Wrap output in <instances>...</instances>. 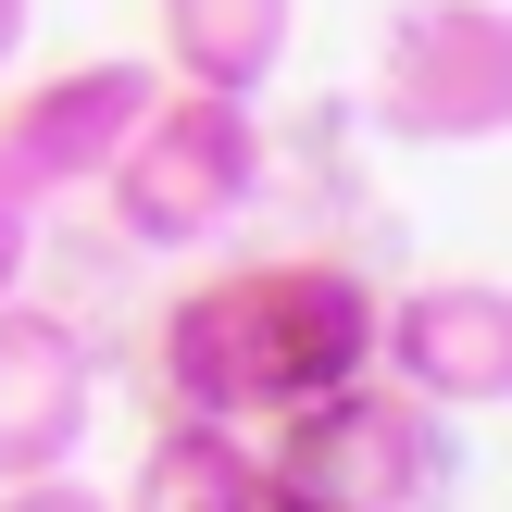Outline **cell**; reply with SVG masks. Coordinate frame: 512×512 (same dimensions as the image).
Wrapping results in <instances>:
<instances>
[{
  "instance_id": "52a82bcc",
  "label": "cell",
  "mask_w": 512,
  "mask_h": 512,
  "mask_svg": "<svg viewBox=\"0 0 512 512\" xmlns=\"http://www.w3.org/2000/svg\"><path fill=\"white\" fill-rule=\"evenodd\" d=\"M100 425V363L88 338H75L50 300H0V488H25V475H63L75 450H88Z\"/></svg>"
},
{
  "instance_id": "277c9868",
  "label": "cell",
  "mask_w": 512,
  "mask_h": 512,
  "mask_svg": "<svg viewBox=\"0 0 512 512\" xmlns=\"http://www.w3.org/2000/svg\"><path fill=\"white\" fill-rule=\"evenodd\" d=\"M375 125L413 150L512 138V0H400L375 38Z\"/></svg>"
},
{
  "instance_id": "7c38bea8",
  "label": "cell",
  "mask_w": 512,
  "mask_h": 512,
  "mask_svg": "<svg viewBox=\"0 0 512 512\" xmlns=\"http://www.w3.org/2000/svg\"><path fill=\"white\" fill-rule=\"evenodd\" d=\"M25 25H38V0H0V75L25 63Z\"/></svg>"
},
{
  "instance_id": "ba28073f",
  "label": "cell",
  "mask_w": 512,
  "mask_h": 512,
  "mask_svg": "<svg viewBox=\"0 0 512 512\" xmlns=\"http://www.w3.org/2000/svg\"><path fill=\"white\" fill-rule=\"evenodd\" d=\"M150 25H163L175 88H225V100H263L300 50V0H150Z\"/></svg>"
},
{
  "instance_id": "30bf717a",
  "label": "cell",
  "mask_w": 512,
  "mask_h": 512,
  "mask_svg": "<svg viewBox=\"0 0 512 512\" xmlns=\"http://www.w3.org/2000/svg\"><path fill=\"white\" fill-rule=\"evenodd\" d=\"M38 213H50V200L25 188V175H13V150H0V300L38 275Z\"/></svg>"
},
{
  "instance_id": "3957f363",
  "label": "cell",
  "mask_w": 512,
  "mask_h": 512,
  "mask_svg": "<svg viewBox=\"0 0 512 512\" xmlns=\"http://www.w3.org/2000/svg\"><path fill=\"white\" fill-rule=\"evenodd\" d=\"M125 250H213L225 225L263 200V100H225V88H175L138 113V138L113 150L100 175Z\"/></svg>"
},
{
  "instance_id": "8fae6325",
  "label": "cell",
  "mask_w": 512,
  "mask_h": 512,
  "mask_svg": "<svg viewBox=\"0 0 512 512\" xmlns=\"http://www.w3.org/2000/svg\"><path fill=\"white\" fill-rule=\"evenodd\" d=\"M0 512H113V488H88V475H25V488H0Z\"/></svg>"
},
{
  "instance_id": "6da1fadb",
  "label": "cell",
  "mask_w": 512,
  "mask_h": 512,
  "mask_svg": "<svg viewBox=\"0 0 512 512\" xmlns=\"http://www.w3.org/2000/svg\"><path fill=\"white\" fill-rule=\"evenodd\" d=\"M375 325H388V288L363 263H338V250H263V263H225V275L163 300V325H150V400L263 438L275 413L375 375Z\"/></svg>"
},
{
  "instance_id": "9c48e42d",
  "label": "cell",
  "mask_w": 512,
  "mask_h": 512,
  "mask_svg": "<svg viewBox=\"0 0 512 512\" xmlns=\"http://www.w3.org/2000/svg\"><path fill=\"white\" fill-rule=\"evenodd\" d=\"M113 512H263V438L213 413H163L138 475L113 488Z\"/></svg>"
},
{
  "instance_id": "7a4b0ae2",
  "label": "cell",
  "mask_w": 512,
  "mask_h": 512,
  "mask_svg": "<svg viewBox=\"0 0 512 512\" xmlns=\"http://www.w3.org/2000/svg\"><path fill=\"white\" fill-rule=\"evenodd\" d=\"M450 500H463V425L400 375H350L263 425V512H450Z\"/></svg>"
},
{
  "instance_id": "5b68a950",
  "label": "cell",
  "mask_w": 512,
  "mask_h": 512,
  "mask_svg": "<svg viewBox=\"0 0 512 512\" xmlns=\"http://www.w3.org/2000/svg\"><path fill=\"white\" fill-rule=\"evenodd\" d=\"M163 100V63H138V50H88V63H50L25 75L13 100H0V150H13V175L38 200H75L113 175V150L138 138V113Z\"/></svg>"
},
{
  "instance_id": "8992f818",
  "label": "cell",
  "mask_w": 512,
  "mask_h": 512,
  "mask_svg": "<svg viewBox=\"0 0 512 512\" xmlns=\"http://www.w3.org/2000/svg\"><path fill=\"white\" fill-rule=\"evenodd\" d=\"M375 375H400L413 400L463 413H512V275H425V288H388V325H375Z\"/></svg>"
}]
</instances>
